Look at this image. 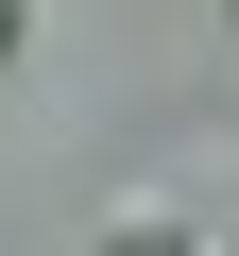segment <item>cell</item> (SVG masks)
Segmentation results:
<instances>
[{
  "label": "cell",
  "mask_w": 239,
  "mask_h": 256,
  "mask_svg": "<svg viewBox=\"0 0 239 256\" xmlns=\"http://www.w3.org/2000/svg\"><path fill=\"white\" fill-rule=\"evenodd\" d=\"M102 256H205V239H188L171 188H120V205H102Z\"/></svg>",
  "instance_id": "1"
},
{
  "label": "cell",
  "mask_w": 239,
  "mask_h": 256,
  "mask_svg": "<svg viewBox=\"0 0 239 256\" xmlns=\"http://www.w3.org/2000/svg\"><path fill=\"white\" fill-rule=\"evenodd\" d=\"M0 52H18V0H0Z\"/></svg>",
  "instance_id": "2"
},
{
  "label": "cell",
  "mask_w": 239,
  "mask_h": 256,
  "mask_svg": "<svg viewBox=\"0 0 239 256\" xmlns=\"http://www.w3.org/2000/svg\"><path fill=\"white\" fill-rule=\"evenodd\" d=\"M222 18H239V0H222Z\"/></svg>",
  "instance_id": "3"
}]
</instances>
